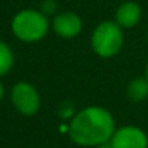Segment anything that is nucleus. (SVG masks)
Masks as SVG:
<instances>
[{"label": "nucleus", "mask_w": 148, "mask_h": 148, "mask_svg": "<svg viewBox=\"0 0 148 148\" xmlns=\"http://www.w3.org/2000/svg\"><path fill=\"white\" fill-rule=\"evenodd\" d=\"M3 93H5V90H3V86H2V83H0V100H2V97H3Z\"/></svg>", "instance_id": "9b49d317"}, {"label": "nucleus", "mask_w": 148, "mask_h": 148, "mask_svg": "<svg viewBox=\"0 0 148 148\" xmlns=\"http://www.w3.org/2000/svg\"><path fill=\"white\" fill-rule=\"evenodd\" d=\"M115 131L112 113L100 106L82 109L71 119L68 126L71 141L80 147H97L109 142Z\"/></svg>", "instance_id": "f257e3e1"}, {"label": "nucleus", "mask_w": 148, "mask_h": 148, "mask_svg": "<svg viewBox=\"0 0 148 148\" xmlns=\"http://www.w3.org/2000/svg\"><path fill=\"white\" fill-rule=\"evenodd\" d=\"M95 148H113V147L110 145V142H105V144H100V145H97Z\"/></svg>", "instance_id": "9d476101"}, {"label": "nucleus", "mask_w": 148, "mask_h": 148, "mask_svg": "<svg viewBox=\"0 0 148 148\" xmlns=\"http://www.w3.org/2000/svg\"><path fill=\"white\" fill-rule=\"evenodd\" d=\"M123 45L122 28L112 21L100 22L92 35V48L102 58L116 55Z\"/></svg>", "instance_id": "7ed1b4c3"}, {"label": "nucleus", "mask_w": 148, "mask_h": 148, "mask_svg": "<svg viewBox=\"0 0 148 148\" xmlns=\"http://www.w3.org/2000/svg\"><path fill=\"white\" fill-rule=\"evenodd\" d=\"M12 102H13L15 108L25 116L35 115L41 106V99H39L36 89L26 82H21L13 86Z\"/></svg>", "instance_id": "20e7f679"}, {"label": "nucleus", "mask_w": 148, "mask_h": 148, "mask_svg": "<svg viewBox=\"0 0 148 148\" xmlns=\"http://www.w3.org/2000/svg\"><path fill=\"white\" fill-rule=\"evenodd\" d=\"M109 142L113 148H147L148 147L147 134L141 128L132 125L116 129Z\"/></svg>", "instance_id": "39448f33"}, {"label": "nucleus", "mask_w": 148, "mask_h": 148, "mask_svg": "<svg viewBox=\"0 0 148 148\" xmlns=\"http://www.w3.org/2000/svg\"><path fill=\"white\" fill-rule=\"evenodd\" d=\"M52 29L58 36L71 39V38H76L82 32L83 22L80 16H77L74 12H62L54 18Z\"/></svg>", "instance_id": "423d86ee"}, {"label": "nucleus", "mask_w": 148, "mask_h": 148, "mask_svg": "<svg viewBox=\"0 0 148 148\" xmlns=\"http://www.w3.org/2000/svg\"><path fill=\"white\" fill-rule=\"evenodd\" d=\"M141 19V8L135 2H126L116 10V23L123 29L134 28Z\"/></svg>", "instance_id": "0eeeda50"}, {"label": "nucleus", "mask_w": 148, "mask_h": 148, "mask_svg": "<svg viewBox=\"0 0 148 148\" xmlns=\"http://www.w3.org/2000/svg\"><path fill=\"white\" fill-rule=\"evenodd\" d=\"M128 96L134 102H142L148 97V80L147 77L134 79L128 84Z\"/></svg>", "instance_id": "6e6552de"}, {"label": "nucleus", "mask_w": 148, "mask_h": 148, "mask_svg": "<svg viewBox=\"0 0 148 148\" xmlns=\"http://www.w3.org/2000/svg\"><path fill=\"white\" fill-rule=\"evenodd\" d=\"M145 77H147V80H148V64H147V70H145Z\"/></svg>", "instance_id": "f8f14e48"}, {"label": "nucleus", "mask_w": 148, "mask_h": 148, "mask_svg": "<svg viewBox=\"0 0 148 148\" xmlns=\"http://www.w3.org/2000/svg\"><path fill=\"white\" fill-rule=\"evenodd\" d=\"M48 29L49 23L47 16L34 9L21 10L12 21L13 34L16 35V38L25 42L41 41L48 34Z\"/></svg>", "instance_id": "f03ea898"}, {"label": "nucleus", "mask_w": 148, "mask_h": 148, "mask_svg": "<svg viewBox=\"0 0 148 148\" xmlns=\"http://www.w3.org/2000/svg\"><path fill=\"white\" fill-rule=\"evenodd\" d=\"M13 67V52L12 49L0 41V77L5 76Z\"/></svg>", "instance_id": "1a4fd4ad"}]
</instances>
